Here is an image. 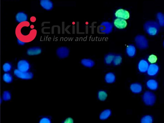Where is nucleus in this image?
<instances>
[{
	"label": "nucleus",
	"instance_id": "3",
	"mask_svg": "<svg viewBox=\"0 0 164 123\" xmlns=\"http://www.w3.org/2000/svg\"><path fill=\"white\" fill-rule=\"evenodd\" d=\"M135 42L138 48L141 50L147 49L149 46L148 40L144 35H139L136 36L135 38Z\"/></svg>",
	"mask_w": 164,
	"mask_h": 123
},
{
	"label": "nucleus",
	"instance_id": "19",
	"mask_svg": "<svg viewBox=\"0 0 164 123\" xmlns=\"http://www.w3.org/2000/svg\"><path fill=\"white\" fill-rule=\"evenodd\" d=\"M81 63L84 66L89 68L93 67L95 65V62L93 60L88 59H82Z\"/></svg>",
	"mask_w": 164,
	"mask_h": 123
},
{
	"label": "nucleus",
	"instance_id": "23",
	"mask_svg": "<svg viewBox=\"0 0 164 123\" xmlns=\"http://www.w3.org/2000/svg\"><path fill=\"white\" fill-rule=\"evenodd\" d=\"M115 56L114 54H107L104 58V62L105 63L110 65L113 63Z\"/></svg>",
	"mask_w": 164,
	"mask_h": 123
},
{
	"label": "nucleus",
	"instance_id": "28",
	"mask_svg": "<svg viewBox=\"0 0 164 123\" xmlns=\"http://www.w3.org/2000/svg\"><path fill=\"white\" fill-rule=\"evenodd\" d=\"M11 94L8 91H5L2 95V100L5 101H8L11 100Z\"/></svg>",
	"mask_w": 164,
	"mask_h": 123
},
{
	"label": "nucleus",
	"instance_id": "6",
	"mask_svg": "<svg viewBox=\"0 0 164 123\" xmlns=\"http://www.w3.org/2000/svg\"><path fill=\"white\" fill-rule=\"evenodd\" d=\"M113 26L110 22H105L102 23L99 28V31L104 34H109L112 32Z\"/></svg>",
	"mask_w": 164,
	"mask_h": 123
},
{
	"label": "nucleus",
	"instance_id": "27",
	"mask_svg": "<svg viewBox=\"0 0 164 123\" xmlns=\"http://www.w3.org/2000/svg\"><path fill=\"white\" fill-rule=\"evenodd\" d=\"M153 119L152 116L146 115L144 116L141 119V123H153Z\"/></svg>",
	"mask_w": 164,
	"mask_h": 123
},
{
	"label": "nucleus",
	"instance_id": "2",
	"mask_svg": "<svg viewBox=\"0 0 164 123\" xmlns=\"http://www.w3.org/2000/svg\"><path fill=\"white\" fill-rule=\"evenodd\" d=\"M160 26L157 21L149 20L146 22L143 25L145 32L150 36L158 35L160 30Z\"/></svg>",
	"mask_w": 164,
	"mask_h": 123
},
{
	"label": "nucleus",
	"instance_id": "9",
	"mask_svg": "<svg viewBox=\"0 0 164 123\" xmlns=\"http://www.w3.org/2000/svg\"><path fill=\"white\" fill-rule=\"evenodd\" d=\"M18 69L23 72L28 71L30 68V64L28 61L26 60H21L18 64Z\"/></svg>",
	"mask_w": 164,
	"mask_h": 123
},
{
	"label": "nucleus",
	"instance_id": "11",
	"mask_svg": "<svg viewBox=\"0 0 164 123\" xmlns=\"http://www.w3.org/2000/svg\"><path fill=\"white\" fill-rule=\"evenodd\" d=\"M149 64L147 61L145 59L140 60L138 65L139 71L142 73H145L147 71Z\"/></svg>",
	"mask_w": 164,
	"mask_h": 123
},
{
	"label": "nucleus",
	"instance_id": "33",
	"mask_svg": "<svg viewBox=\"0 0 164 123\" xmlns=\"http://www.w3.org/2000/svg\"><path fill=\"white\" fill-rule=\"evenodd\" d=\"M18 44L20 45H24L25 42H22V41L20 40H18Z\"/></svg>",
	"mask_w": 164,
	"mask_h": 123
},
{
	"label": "nucleus",
	"instance_id": "22",
	"mask_svg": "<svg viewBox=\"0 0 164 123\" xmlns=\"http://www.w3.org/2000/svg\"><path fill=\"white\" fill-rule=\"evenodd\" d=\"M16 18L17 21L20 23L26 21L27 16L25 13L20 12L17 13Z\"/></svg>",
	"mask_w": 164,
	"mask_h": 123
},
{
	"label": "nucleus",
	"instance_id": "8",
	"mask_svg": "<svg viewBox=\"0 0 164 123\" xmlns=\"http://www.w3.org/2000/svg\"><path fill=\"white\" fill-rule=\"evenodd\" d=\"M115 16L117 18L124 20H127L129 18L130 14L127 10L123 9H119L116 11Z\"/></svg>",
	"mask_w": 164,
	"mask_h": 123
},
{
	"label": "nucleus",
	"instance_id": "17",
	"mask_svg": "<svg viewBox=\"0 0 164 123\" xmlns=\"http://www.w3.org/2000/svg\"><path fill=\"white\" fill-rule=\"evenodd\" d=\"M40 5L42 7L47 10H50L53 8L52 2L49 0H42L40 1Z\"/></svg>",
	"mask_w": 164,
	"mask_h": 123
},
{
	"label": "nucleus",
	"instance_id": "34",
	"mask_svg": "<svg viewBox=\"0 0 164 123\" xmlns=\"http://www.w3.org/2000/svg\"><path fill=\"white\" fill-rule=\"evenodd\" d=\"M163 47H164V40L163 41Z\"/></svg>",
	"mask_w": 164,
	"mask_h": 123
},
{
	"label": "nucleus",
	"instance_id": "12",
	"mask_svg": "<svg viewBox=\"0 0 164 123\" xmlns=\"http://www.w3.org/2000/svg\"><path fill=\"white\" fill-rule=\"evenodd\" d=\"M159 70V67L158 64H150L149 66L147 73L149 76H153L158 74Z\"/></svg>",
	"mask_w": 164,
	"mask_h": 123
},
{
	"label": "nucleus",
	"instance_id": "4",
	"mask_svg": "<svg viewBox=\"0 0 164 123\" xmlns=\"http://www.w3.org/2000/svg\"><path fill=\"white\" fill-rule=\"evenodd\" d=\"M143 100L146 105L152 106L155 104L156 100L155 95L152 92L146 91L143 94Z\"/></svg>",
	"mask_w": 164,
	"mask_h": 123
},
{
	"label": "nucleus",
	"instance_id": "1",
	"mask_svg": "<svg viewBox=\"0 0 164 123\" xmlns=\"http://www.w3.org/2000/svg\"><path fill=\"white\" fill-rule=\"evenodd\" d=\"M33 27L30 26L27 21L20 23L17 27L16 30V35L18 40L23 42H31L36 35V30Z\"/></svg>",
	"mask_w": 164,
	"mask_h": 123
},
{
	"label": "nucleus",
	"instance_id": "30",
	"mask_svg": "<svg viewBox=\"0 0 164 123\" xmlns=\"http://www.w3.org/2000/svg\"><path fill=\"white\" fill-rule=\"evenodd\" d=\"M157 60H158V58L154 54H151L148 58V60L149 62L152 64H154L156 62Z\"/></svg>",
	"mask_w": 164,
	"mask_h": 123
},
{
	"label": "nucleus",
	"instance_id": "29",
	"mask_svg": "<svg viewBox=\"0 0 164 123\" xmlns=\"http://www.w3.org/2000/svg\"><path fill=\"white\" fill-rule=\"evenodd\" d=\"M12 66L11 64L8 63H5L3 65V69L5 72L7 73L11 70Z\"/></svg>",
	"mask_w": 164,
	"mask_h": 123
},
{
	"label": "nucleus",
	"instance_id": "31",
	"mask_svg": "<svg viewBox=\"0 0 164 123\" xmlns=\"http://www.w3.org/2000/svg\"><path fill=\"white\" fill-rule=\"evenodd\" d=\"M39 123H51V119L48 117H43L40 119Z\"/></svg>",
	"mask_w": 164,
	"mask_h": 123
},
{
	"label": "nucleus",
	"instance_id": "13",
	"mask_svg": "<svg viewBox=\"0 0 164 123\" xmlns=\"http://www.w3.org/2000/svg\"><path fill=\"white\" fill-rule=\"evenodd\" d=\"M105 83L109 84H111L115 83L116 81V77L115 74L111 72L106 74L105 76Z\"/></svg>",
	"mask_w": 164,
	"mask_h": 123
},
{
	"label": "nucleus",
	"instance_id": "7",
	"mask_svg": "<svg viewBox=\"0 0 164 123\" xmlns=\"http://www.w3.org/2000/svg\"><path fill=\"white\" fill-rule=\"evenodd\" d=\"M70 50L66 47H61L57 49L56 53L57 56L60 59H64L69 56Z\"/></svg>",
	"mask_w": 164,
	"mask_h": 123
},
{
	"label": "nucleus",
	"instance_id": "24",
	"mask_svg": "<svg viewBox=\"0 0 164 123\" xmlns=\"http://www.w3.org/2000/svg\"><path fill=\"white\" fill-rule=\"evenodd\" d=\"M156 18L160 26L164 27V14L162 12H158L156 15Z\"/></svg>",
	"mask_w": 164,
	"mask_h": 123
},
{
	"label": "nucleus",
	"instance_id": "10",
	"mask_svg": "<svg viewBox=\"0 0 164 123\" xmlns=\"http://www.w3.org/2000/svg\"><path fill=\"white\" fill-rule=\"evenodd\" d=\"M114 24L116 28L120 29L125 28L127 25V23L126 20L121 18L116 19Z\"/></svg>",
	"mask_w": 164,
	"mask_h": 123
},
{
	"label": "nucleus",
	"instance_id": "5",
	"mask_svg": "<svg viewBox=\"0 0 164 123\" xmlns=\"http://www.w3.org/2000/svg\"><path fill=\"white\" fill-rule=\"evenodd\" d=\"M15 76L17 78L23 80H29L32 79L33 77V74L30 72H23L18 69L14 71Z\"/></svg>",
	"mask_w": 164,
	"mask_h": 123
},
{
	"label": "nucleus",
	"instance_id": "21",
	"mask_svg": "<svg viewBox=\"0 0 164 123\" xmlns=\"http://www.w3.org/2000/svg\"><path fill=\"white\" fill-rule=\"evenodd\" d=\"M97 96L99 100L103 102L106 100L108 97V94L106 91L100 90L98 92Z\"/></svg>",
	"mask_w": 164,
	"mask_h": 123
},
{
	"label": "nucleus",
	"instance_id": "15",
	"mask_svg": "<svg viewBox=\"0 0 164 123\" xmlns=\"http://www.w3.org/2000/svg\"><path fill=\"white\" fill-rule=\"evenodd\" d=\"M130 89L132 93L138 94L141 93L142 90V87L141 84L138 83H132L130 86Z\"/></svg>",
	"mask_w": 164,
	"mask_h": 123
},
{
	"label": "nucleus",
	"instance_id": "26",
	"mask_svg": "<svg viewBox=\"0 0 164 123\" xmlns=\"http://www.w3.org/2000/svg\"><path fill=\"white\" fill-rule=\"evenodd\" d=\"M122 56L119 54L115 56L112 64L115 66H119L122 62Z\"/></svg>",
	"mask_w": 164,
	"mask_h": 123
},
{
	"label": "nucleus",
	"instance_id": "25",
	"mask_svg": "<svg viewBox=\"0 0 164 123\" xmlns=\"http://www.w3.org/2000/svg\"><path fill=\"white\" fill-rule=\"evenodd\" d=\"M3 79L6 83H10L13 82V78L11 74L8 73H6L3 75Z\"/></svg>",
	"mask_w": 164,
	"mask_h": 123
},
{
	"label": "nucleus",
	"instance_id": "32",
	"mask_svg": "<svg viewBox=\"0 0 164 123\" xmlns=\"http://www.w3.org/2000/svg\"><path fill=\"white\" fill-rule=\"evenodd\" d=\"M62 123H74V119L70 117L66 118Z\"/></svg>",
	"mask_w": 164,
	"mask_h": 123
},
{
	"label": "nucleus",
	"instance_id": "16",
	"mask_svg": "<svg viewBox=\"0 0 164 123\" xmlns=\"http://www.w3.org/2000/svg\"><path fill=\"white\" fill-rule=\"evenodd\" d=\"M42 52V49L37 47L30 48L27 50V54L30 56L38 55Z\"/></svg>",
	"mask_w": 164,
	"mask_h": 123
},
{
	"label": "nucleus",
	"instance_id": "20",
	"mask_svg": "<svg viewBox=\"0 0 164 123\" xmlns=\"http://www.w3.org/2000/svg\"><path fill=\"white\" fill-rule=\"evenodd\" d=\"M146 85L150 90H156L158 86V82L154 79H150L148 80L147 82Z\"/></svg>",
	"mask_w": 164,
	"mask_h": 123
},
{
	"label": "nucleus",
	"instance_id": "14",
	"mask_svg": "<svg viewBox=\"0 0 164 123\" xmlns=\"http://www.w3.org/2000/svg\"><path fill=\"white\" fill-rule=\"evenodd\" d=\"M112 115V111L110 109H105L101 112L99 118L101 120H106L111 117Z\"/></svg>",
	"mask_w": 164,
	"mask_h": 123
},
{
	"label": "nucleus",
	"instance_id": "18",
	"mask_svg": "<svg viewBox=\"0 0 164 123\" xmlns=\"http://www.w3.org/2000/svg\"><path fill=\"white\" fill-rule=\"evenodd\" d=\"M126 52L129 57H134L136 54V49L135 47L132 44L128 45L126 48Z\"/></svg>",
	"mask_w": 164,
	"mask_h": 123
}]
</instances>
